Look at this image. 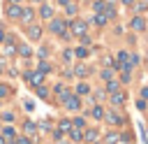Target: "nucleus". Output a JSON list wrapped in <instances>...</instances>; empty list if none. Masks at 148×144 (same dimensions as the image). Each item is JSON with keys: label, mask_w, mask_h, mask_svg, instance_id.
Masks as SVG:
<instances>
[{"label": "nucleus", "mask_w": 148, "mask_h": 144, "mask_svg": "<svg viewBox=\"0 0 148 144\" xmlns=\"http://www.w3.org/2000/svg\"><path fill=\"white\" fill-rule=\"evenodd\" d=\"M44 77H46V74H42L39 70H32V72H25V74H23V79H25L28 84H32L35 88H39V86L44 84Z\"/></svg>", "instance_id": "1"}, {"label": "nucleus", "mask_w": 148, "mask_h": 144, "mask_svg": "<svg viewBox=\"0 0 148 144\" xmlns=\"http://www.w3.org/2000/svg\"><path fill=\"white\" fill-rule=\"evenodd\" d=\"M49 28H51V33H56V35H62V37H69V35H67V23H65L62 19H53Z\"/></svg>", "instance_id": "2"}, {"label": "nucleus", "mask_w": 148, "mask_h": 144, "mask_svg": "<svg viewBox=\"0 0 148 144\" xmlns=\"http://www.w3.org/2000/svg\"><path fill=\"white\" fill-rule=\"evenodd\" d=\"M69 30H72V35H76V37H83V35H86V30H88V26H86V21H81V19H74V21L69 23Z\"/></svg>", "instance_id": "3"}, {"label": "nucleus", "mask_w": 148, "mask_h": 144, "mask_svg": "<svg viewBox=\"0 0 148 144\" xmlns=\"http://www.w3.org/2000/svg\"><path fill=\"white\" fill-rule=\"evenodd\" d=\"M2 44H5V56H14V53H16V46H18V44H16L14 35L5 37V42H2Z\"/></svg>", "instance_id": "4"}, {"label": "nucleus", "mask_w": 148, "mask_h": 144, "mask_svg": "<svg viewBox=\"0 0 148 144\" xmlns=\"http://www.w3.org/2000/svg\"><path fill=\"white\" fill-rule=\"evenodd\" d=\"M21 12H23V9H21L18 5H7V9H5V14H7L9 19H21Z\"/></svg>", "instance_id": "5"}, {"label": "nucleus", "mask_w": 148, "mask_h": 144, "mask_svg": "<svg viewBox=\"0 0 148 144\" xmlns=\"http://www.w3.org/2000/svg\"><path fill=\"white\" fill-rule=\"evenodd\" d=\"M65 107L72 109V111H76V109H81V100H79L76 95H69V98L65 100Z\"/></svg>", "instance_id": "6"}, {"label": "nucleus", "mask_w": 148, "mask_h": 144, "mask_svg": "<svg viewBox=\"0 0 148 144\" xmlns=\"http://www.w3.org/2000/svg\"><path fill=\"white\" fill-rule=\"evenodd\" d=\"M83 139H86V142H97V139H99V130H95V128L86 130V132H83Z\"/></svg>", "instance_id": "7"}, {"label": "nucleus", "mask_w": 148, "mask_h": 144, "mask_svg": "<svg viewBox=\"0 0 148 144\" xmlns=\"http://www.w3.org/2000/svg\"><path fill=\"white\" fill-rule=\"evenodd\" d=\"M16 53L23 56V58H30V56H32V49H30L28 44H18V46H16Z\"/></svg>", "instance_id": "8"}, {"label": "nucleus", "mask_w": 148, "mask_h": 144, "mask_svg": "<svg viewBox=\"0 0 148 144\" xmlns=\"http://www.w3.org/2000/svg\"><path fill=\"white\" fill-rule=\"evenodd\" d=\"M28 35H30V39L37 42V39L42 37V28H39V26H30V28H28Z\"/></svg>", "instance_id": "9"}, {"label": "nucleus", "mask_w": 148, "mask_h": 144, "mask_svg": "<svg viewBox=\"0 0 148 144\" xmlns=\"http://www.w3.org/2000/svg\"><path fill=\"white\" fill-rule=\"evenodd\" d=\"M104 118L109 121V123H113V125H120L123 121H120V116L116 114V111H109V114H104Z\"/></svg>", "instance_id": "10"}, {"label": "nucleus", "mask_w": 148, "mask_h": 144, "mask_svg": "<svg viewBox=\"0 0 148 144\" xmlns=\"http://www.w3.org/2000/svg\"><path fill=\"white\" fill-rule=\"evenodd\" d=\"M35 130H37V125H35L32 121H25V123H23V132H25V137L35 135Z\"/></svg>", "instance_id": "11"}, {"label": "nucleus", "mask_w": 148, "mask_h": 144, "mask_svg": "<svg viewBox=\"0 0 148 144\" xmlns=\"http://www.w3.org/2000/svg\"><path fill=\"white\" fill-rule=\"evenodd\" d=\"M2 137H5V139H9V142H12V139H14V137H16V130H14V128H12V125H5V128H2Z\"/></svg>", "instance_id": "12"}, {"label": "nucleus", "mask_w": 148, "mask_h": 144, "mask_svg": "<svg viewBox=\"0 0 148 144\" xmlns=\"http://www.w3.org/2000/svg\"><path fill=\"white\" fill-rule=\"evenodd\" d=\"M32 16H35V12H32L30 7L21 12V21H23V23H30V21H32Z\"/></svg>", "instance_id": "13"}, {"label": "nucleus", "mask_w": 148, "mask_h": 144, "mask_svg": "<svg viewBox=\"0 0 148 144\" xmlns=\"http://www.w3.org/2000/svg\"><path fill=\"white\" fill-rule=\"evenodd\" d=\"M132 28H134V30H143V28H146V21H143L141 16H134V19H132Z\"/></svg>", "instance_id": "14"}, {"label": "nucleus", "mask_w": 148, "mask_h": 144, "mask_svg": "<svg viewBox=\"0 0 148 144\" xmlns=\"http://www.w3.org/2000/svg\"><path fill=\"white\" fill-rule=\"evenodd\" d=\"M88 93H90V86H88V84H83V81H81V84H79V86H76V98H79V95H88Z\"/></svg>", "instance_id": "15"}, {"label": "nucleus", "mask_w": 148, "mask_h": 144, "mask_svg": "<svg viewBox=\"0 0 148 144\" xmlns=\"http://www.w3.org/2000/svg\"><path fill=\"white\" fill-rule=\"evenodd\" d=\"M111 102H113L116 107H118V105H123V102H125V93H120V91H118V93H113V95H111Z\"/></svg>", "instance_id": "16"}, {"label": "nucleus", "mask_w": 148, "mask_h": 144, "mask_svg": "<svg viewBox=\"0 0 148 144\" xmlns=\"http://www.w3.org/2000/svg\"><path fill=\"white\" fill-rule=\"evenodd\" d=\"M39 14H42L44 19H51V16H53V9H51L49 5H42V7H39Z\"/></svg>", "instance_id": "17"}, {"label": "nucleus", "mask_w": 148, "mask_h": 144, "mask_svg": "<svg viewBox=\"0 0 148 144\" xmlns=\"http://www.w3.org/2000/svg\"><path fill=\"white\" fill-rule=\"evenodd\" d=\"M69 137H72L74 142H79V139H83V130H76V128H69Z\"/></svg>", "instance_id": "18"}, {"label": "nucleus", "mask_w": 148, "mask_h": 144, "mask_svg": "<svg viewBox=\"0 0 148 144\" xmlns=\"http://www.w3.org/2000/svg\"><path fill=\"white\" fill-rule=\"evenodd\" d=\"M72 128H76V130H83V128H86V121H83L81 116H76V118L72 121Z\"/></svg>", "instance_id": "19"}, {"label": "nucleus", "mask_w": 148, "mask_h": 144, "mask_svg": "<svg viewBox=\"0 0 148 144\" xmlns=\"http://www.w3.org/2000/svg\"><path fill=\"white\" fill-rule=\"evenodd\" d=\"M74 74H76V77H86V74H88V67H86V65H76V67H74Z\"/></svg>", "instance_id": "20"}, {"label": "nucleus", "mask_w": 148, "mask_h": 144, "mask_svg": "<svg viewBox=\"0 0 148 144\" xmlns=\"http://www.w3.org/2000/svg\"><path fill=\"white\" fill-rule=\"evenodd\" d=\"M69 128H72V121H67V118H65V121H60V125H58V130H60V132H69Z\"/></svg>", "instance_id": "21"}, {"label": "nucleus", "mask_w": 148, "mask_h": 144, "mask_svg": "<svg viewBox=\"0 0 148 144\" xmlns=\"http://www.w3.org/2000/svg\"><path fill=\"white\" fill-rule=\"evenodd\" d=\"M106 91H109L111 95H113V93H118V81H113V79H111V81L106 84Z\"/></svg>", "instance_id": "22"}, {"label": "nucleus", "mask_w": 148, "mask_h": 144, "mask_svg": "<svg viewBox=\"0 0 148 144\" xmlns=\"http://www.w3.org/2000/svg\"><path fill=\"white\" fill-rule=\"evenodd\" d=\"M37 70H39V72H42V74H46V72H51V65H49V63H46V60H42V63H39V67H37Z\"/></svg>", "instance_id": "23"}, {"label": "nucleus", "mask_w": 148, "mask_h": 144, "mask_svg": "<svg viewBox=\"0 0 148 144\" xmlns=\"http://www.w3.org/2000/svg\"><path fill=\"white\" fill-rule=\"evenodd\" d=\"M92 118H104V111H102V107H92Z\"/></svg>", "instance_id": "24"}, {"label": "nucleus", "mask_w": 148, "mask_h": 144, "mask_svg": "<svg viewBox=\"0 0 148 144\" xmlns=\"http://www.w3.org/2000/svg\"><path fill=\"white\" fill-rule=\"evenodd\" d=\"M74 56H79V58H86V56H88V49H86V46H79V49L74 51Z\"/></svg>", "instance_id": "25"}, {"label": "nucleus", "mask_w": 148, "mask_h": 144, "mask_svg": "<svg viewBox=\"0 0 148 144\" xmlns=\"http://www.w3.org/2000/svg\"><path fill=\"white\" fill-rule=\"evenodd\" d=\"M111 77H113V70H102V79L111 81Z\"/></svg>", "instance_id": "26"}, {"label": "nucleus", "mask_w": 148, "mask_h": 144, "mask_svg": "<svg viewBox=\"0 0 148 144\" xmlns=\"http://www.w3.org/2000/svg\"><path fill=\"white\" fill-rule=\"evenodd\" d=\"M2 121H5L7 125H9V123L14 121V114H12V111H7V114H2Z\"/></svg>", "instance_id": "27"}, {"label": "nucleus", "mask_w": 148, "mask_h": 144, "mask_svg": "<svg viewBox=\"0 0 148 144\" xmlns=\"http://www.w3.org/2000/svg\"><path fill=\"white\" fill-rule=\"evenodd\" d=\"M65 9H67V14H69V16H72V14H76V5H72V2H69V5H65Z\"/></svg>", "instance_id": "28"}, {"label": "nucleus", "mask_w": 148, "mask_h": 144, "mask_svg": "<svg viewBox=\"0 0 148 144\" xmlns=\"http://www.w3.org/2000/svg\"><path fill=\"white\" fill-rule=\"evenodd\" d=\"M106 142H109V144L118 142V135H116V132H109V135H106Z\"/></svg>", "instance_id": "29"}, {"label": "nucleus", "mask_w": 148, "mask_h": 144, "mask_svg": "<svg viewBox=\"0 0 148 144\" xmlns=\"http://www.w3.org/2000/svg\"><path fill=\"white\" fill-rule=\"evenodd\" d=\"M104 7H106V5H104L102 0H97V2H95V12H104Z\"/></svg>", "instance_id": "30"}, {"label": "nucleus", "mask_w": 148, "mask_h": 144, "mask_svg": "<svg viewBox=\"0 0 148 144\" xmlns=\"http://www.w3.org/2000/svg\"><path fill=\"white\" fill-rule=\"evenodd\" d=\"M37 95H39V98H46V95H49V91H46L44 86H39V88H37Z\"/></svg>", "instance_id": "31"}, {"label": "nucleus", "mask_w": 148, "mask_h": 144, "mask_svg": "<svg viewBox=\"0 0 148 144\" xmlns=\"http://www.w3.org/2000/svg\"><path fill=\"white\" fill-rule=\"evenodd\" d=\"M14 144H30V137H25V135H23V137H18Z\"/></svg>", "instance_id": "32"}, {"label": "nucleus", "mask_w": 148, "mask_h": 144, "mask_svg": "<svg viewBox=\"0 0 148 144\" xmlns=\"http://www.w3.org/2000/svg\"><path fill=\"white\" fill-rule=\"evenodd\" d=\"M5 95H9V88L5 84H0V98H5Z\"/></svg>", "instance_id": "33"}, {"label": "nucleus", "mask_w": 148, "mask_h": 144, "mask_svg": "<svg viewBox=\"0 0 148 144\" xmlns=\"http://www.w3.org/2000/svg\"><path fill=\"white\" fill-rule=\"evenodd\" d=\"M95 23H99V26H104V23H106V19H104L102 14H97V16H95Z\"/></svg>", "instance_id": "34"}, {"label": "nucleus", "mask_w": 148, "mask_h": 144, "mask_svg": "<svg viewBox=\"0 0 148 144\" xmlns=\"http://www.w3.org/2000/svg\"><path fill=\"white\" fill-rule=\"evenodd\" d=\"M72 53H74V51H69V49L62 51V60H72Z\"/></svg>", "instance_id": "35"}, {"label": "nucleus", "mask_w": 148, "mask_h": 144, "mask_svg": "<svg viewBox=\"0 0 148 144\" xmlns=\"http://www.w3.org/2000/svg\"><path fill=\"white\" fill-rule=\"evenodd\" d=\"M25 109L32 111V109H35V102H32V100H25Z\"/></svg>", "instance_id": "36"}, {"label": "nucleus", "mask_w": 148, "mask_h": 144, "mask_svg": "<svg viewBox=\"0 0 148 144\" xmlns=\"http://www.w3.org/2000/svg\"><path fill=\"white\" fill-rule=\"evenodd\" d=\"M136 109H146V102L143 100H136Z\"/></svg>", "instance_id": "37"}, {"label": "nucleus", "mask_w": 148, "mask_h": 144, "mask_svg": "<svg viewBox=\"0 0 148 144\" xmlns=\"http://www.w3.org/2000/svg\"><path fill=\"white\" fill-rule=\"evenodd\" d=\"M141 98H143V100L148 98V86H146V88H141Z\"/></svg>", "instance_id": "38"}, {"label": "nucleus", "mask_w": 148, "mask_h": 144, "mask_svg": "<svg viewBox=\"0 0 148 144\" xmlns=\"http://www.w3.org/2000/svg\"><path fill=\"white\" fill-rule=\"evenodd\" d=\"M5 37H7V33H2V30H0V42H5Z\"/></svg>", "instance_id": "39"}, {"label": "nucleus", "mask_w": 148, "mask_h": 144, "mask_svg": "<svg viewBox=\"0 0 148 144\" xmlns=\"http://www.w3.org/2000/svg\"><path fill=\"white\" fill-rule=\"evenodd\" d=\"M58 2H60L62 7H65V5H69V0H58Z\"/></svg>", "instance_id": "40"}, {"label": "nucleus", "mask_w": 148, "mask_h": 144, "mask_svg": "<svg viewBox=\"0 0 148 144\" xmlns=\"http://www.w3.org/2000/svg\"><path fill=\"white\" fill-rule=\"evenodd\" d=\"M123 2H125V5H132V2H134V0H123Z\"/></svg>", "instance_id": "41"}, {"label": "nucleus", "mask_w": 148, "mask_h": 144, "mask_svg": "<svg viewBox=\"0 0 148 144\" xmlns=\"http://www.w3.org/2000/svg\"><path fill=\"white\" fill-rule=\"evenodd\" d=\"M0 144H7V139H5V137H0Z\"/></svg>", "instance_id": "42"}, {"label": "nucleus", "mask_w": 148, "mask_h": 144, "mask_svg": "<svg viewBox=\"0 0 148 144\" xmlns=\"http://www.w3.org/2000/svg\"><path fill=\"white\" fill-rule=\"evenodd\" d=\"M16 2H21V0H12V5H16Z\"/></svg>", "instance_id": "43"}, {"label": "nucleus", "mask_w": 148, "mask_h": 144, "mask_svg": "<svg viewBox=\"0 0 148 144\" xmlns=\"http://www.w3.org/2000/svg\"><path fill=\"white\" fill-rule=\"evenodd\" d=\"M32 2H39V0H32Z\"/></svg>", "instance_id": "44"}, {"label": "nucleus", "mask_w": 148, "mask_h": 144, "mask_svg": "<svg viewBox=\"0 0 148 144\" xmlns=\"http://www.w3.org/2000/svg\"><path fill=\"white\" fill-rule=\"evenodd\" d=\"M0 72H2V70H0Z\"/></svg>", "instance_id": "45"}]
</instances>
